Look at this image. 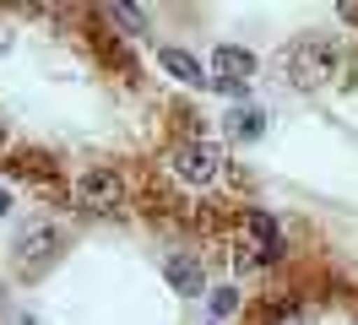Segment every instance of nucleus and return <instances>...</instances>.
I'll return each mask as SVG.
<instances>
[{"label":"nucleus","mask_w":358,"mask_h":325,"mask_svg":"<svg viewBox=\"0 0 358 325\" xmlns=\"http://www.w3.org/2000/svg\"><path fill=\"white\" fill-rule=\"evenodd\" d=\"M206 108L136 60L103 6H0V173L66 212L87 173L152 190L157 157L201 136Z\"/></svg>","instance_id":"1"},{"label":"nucleus","mask_w":358,"mask_h":325,"mask_svg":"<svg viewBox=\"0 0 358 325\" xmlns=\"http://www.w3.org/2000/svg\"><path fill=\"white\" fill-rule=\"evenodd\" d=\"M234 325H358V266L299 250L245 298Z\"/></svg>","instance_id":"2"},{"label":"nucleus","mask_w":358,"mask_h":325,"mask_svg":"<svg viewBox=\"0 0 358 325\" xmlns=\"http://www.w3.org/2000/svg\"><path fill=\"white\" fill-rule=\"evenodd\" d=\"M348 43L336 38V33H304V38H293L277 49V82L293 87V92H326V87H342V71H348Z\"/></svg>","instance_id":"3"},{"label":"nucleus","mask_w":358,"mask_h":325,"mask_svg":"<svg viewBox=\"0 0 358 325\" xmlns=\"http://www.w3.org/2000/svg\"><path fill=\"white\" fill-rule=\"evenodd\" d=\"M157 271L169 282V293H179V298H206V293H212V266H206V255L190 250V244L169 250V255L157 260Z\"/></svg>","instance_id":"4"},{"label":"nucleus","mask_w":358,"mask_h":325,"mask_svg":"<svg viewBox=\"0 0 358 325\" xmlns=\"http://www.w3.org/2000/svg\"><path fill=\"white\" fill-rule=\"evenodd\" d=\"M66 250V233H60V222H33L17 233V250H11V266L22 271V277H38L44 266H55Z\"/></svg>","instance_id":"5"},{"label":"nucleus","mask_w":358,"mask_h":325,"mask_svg":"<svg viewBox=\"0 0 358 325\" xmlns=\"http://www.w3.org/2000/svg\"><path fill=\"white\" fill-rule=\"evenodd\" d=\"M250 71H255V55H250V49H239V43H217V49H212V87H217V92L245 98Z\"/></svg>","instance_id":"6"},{"label":"nucleus","mask_w":358,"mask_h":325,"mask_svg":"<svg viewBox=\"0 0 358 325\" xmlns=\"http://www.w3.org/2000/svg\"><path fill=\"white\" fill-rule=\"evenodd\" d=\"M157 71L174 76V82H185V87H212V71H206L196 55L174 49V43H157Z\"/></svg>","instance_id":"7"},{"label":"nucleus","mask_w":358,"mask_h":325,"mask_svg":"<svg viewBox=\"0 0 358 325\" xmlns=\"http://www.w3.org/2000/svg\"><path fill=\"white\" fill-rule=\"evenodd\" d=\"M223 136L228 141H239V147H255L261 136H266V108L261 103H239L223 114Z\"/></svg>","instance_id":"8"},{"label":"nucleus","mask_w":358,"mask_h":325,"mask_svg":"<svg viewBox=\"0 0 358 325\" xmlns=\"http://www.w3.org/2000/svg\"><path fill=\"white\" fill-rule=\"evenodd\" d=\"M103 17H109V27H125V38H147L152 33V22H147L141 6H103Z\"/></svg>","instance_id":"9"},{"label":"nucleus","mask_w":358,"mask_h":325,"mask_svg":"<svg viewBox=\"0 0 358 325\" xmlns=\"http://www.w3.org/2000/svg\"><path fill=\"white\" fill-rule=\"evenodd\" d=\"M206 298H212V320H217V325L239 320V309H245V293H239V287H212Z\"/></svg>","instance_id":"10"},{"label":"nucleus","mask_w":358,"mask_h":325,"mask_svg":"<svg viewBox=\"0 0 358 325\" xmlns=\"http://www.w3.org/2000/svg\"><path fill=\"white\" fill-rule=\"evenodd\" d=\"M212 325H217V320H212Z\"/></svg>","instance_id":"11"}]
</instances>
